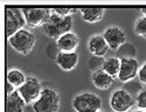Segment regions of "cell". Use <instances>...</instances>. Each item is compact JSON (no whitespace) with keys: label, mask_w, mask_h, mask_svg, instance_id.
<instances>
[{"label":"cell","mask_w":146,"mask_h":112,"mask_svg":"<svg viewBox=\"0 0 146 112\" xmlns=\"http://www.w3.org/2000/svg\"><path fill=\"white\" fill-rule=\"evenodd\" d=\"M26 76L21 70L19 69H11L7 72V82H9L11 84H13L15 88H20V86L26 82Z\"/></svg>","instance_id":"cell-18"},{"label":"cell","mask_w":146,"mask_h":112,"mask_svg":"<svg viewBox=\"0 0 146 112\" xmlns=\"http://www.w3.org/2000/svg\"><path fill=\"white\" fill-rule=\"evenodd\" d=\"M42 90L43 89L41 86V83L35 77H27L26 82L18 89V91L20 92V95L22 96V98L25 99L27 104L34 103L40 97Z\"/></svg>","instance_id":"cell-8"},{"label":"cell","mask_w":146,"mask_h":112,"mask_svg":"<svg viewBox=\"0 0 146 112\" xmlns=\"http://www.w3.org/2000/svg\"><path fill=\"white\" fill-rule=\"evenodd\" d=\"M91 82L95 88H97L98 90H108L113 84V78L103 69H101L92 72Z\"/></svg>","instance_id":"cell-15"},{"label":"cell","mask_w":146,"mask_h":112,"mask_svg":"<svg viewBox=\"0 0 146 112\" xmlns=\"http://www.w3.org/2000/svg\"><path fill=\"white\" fill-rule=\"evenodd\" d=\"M102 35L105 39L109 48H110L111 50H113V52H117L118 49L126 42L125 32L118 26L108 27Z\"/></svg>","instance_id":"cell-9"},{"label":"cell","mask_w":146,"mask_h":112,"mask_svg":"<svg viewBox=\"0 0 146 112\" xmlns=\"http://www.w3.org/2000/svg\"><path fill=\"white\" fill-rule=\"evenodd\" d=\"M136 105L139 110H145L146 111V88L141 89L136 98Z\"/></svg>","instance_id":"cell-21"},{"label":"cell","mask_w":146,"mask_h":112,"mask_svg":"<svg viewBox=\"0 0 146 112\" xmlns=\"http://www.w3.org/2000/svg\"><path fill=\"white\" fill-rule=\"evenodd\" d=\"M72 25H74V21H72L71 17H60L52 12L49 20L41 28L44 35L50 37V39L58 40L62 35L71 32Z\"/></svg>","instance_id":"cell-1"},{"label":"cell","mask_w":146,"mask_h":112,"mask_svg":"<svg viewBox=\"0 0 146 112\" xmlns=\"http://www.w3.org/2000/svg\"><path fill=\"white\" fill-rule=\"evenodd\" d=\"M14 88H15V86L13 84H11L9 82H6V93H7V96L11 95V93H13L15 91Z\"/></svg>","instance_id":"cell-23"},{"label":"cell","mask_w":146,"mask_h":112,"mask_svg":"<svg viewBox=\"0 0 146 112\" xmlns=\"http://www.w3.org/2000/svg\"><path fill=\"white\" fill-rule=\"evenodd\" d=\"M132 112H146V111H145V110H139V109H138V110H136V111H132Z\"/></svg>","instance_id":"cell-25"},{"label":"cell","mask_w":146,"mask_h":112,"mask_svg":"<svg viewBox=\"0 0 146 112\" xmlns=\"http://www.w3.org/2000/svg\"><path fill=\"white\" fill-rule=\"evenodd\" d=\"M26 105L27 103L18 90L6 98V112H25Z\"/></svg>","instance_id":"cell-14"},{"label":"cell","mask_w":146,"mask_h":112,"mask_svg":"<svg viewBox=\"0 0 146 112\" xmlns=\"http://www.w3.org/2000/svg\"><path fill=\"white\" fill-rule=\"evenodd\" d=\"M60 105V95L52 88H44L40 97L33 103V110L35 112H58Z\"/></svg>","instance_id":"cell-2"},{"label":"cell","mask_w":146,"mask_h":112,"mask_svg":"<svg viewBox=\"0 0 146 112\" xmlns=\"http://www.w3.org/2000/svg\"><path fill=\"white\" fill-rule=\"evenodd\" d=\"M103 70L109 74L115 80L118 78L120 70V58L118 57H109L103 62Z\"/></svg>","instance_id":"cell-17"},{"label":"cell","mask_w":146,"mask_h":112,"mask_svg":"<svg viewBox=\"0 0 146 112\" xmlns=\"http://www.w3.org/2000/svg\"><path fill=\"white\" fill-rule=\"evenodd\" d=\"M80 12H81L82 19L86 22L95 23L103 19L105 9L102 7H86V8H81Z\"/></svg>","instance_id":"cell-16"},{"label":"cell","mask_w":146,"mask_h":112,"mask_svg":"<svg viewBox=\"0 0 146 112\" xmlns=\"http://www.w3.org/2000/svg\"><path fill=\"white\" fill-rule=\"evenodd\" d=\"M26 25V19L22 11L14 7H6L5 11V28L6 37L9 39L19 30L23 29Z\"/></svg>","instance_id":"cell-5"},{"label":"cell","mask_w":146,"mask_h":112,"mask_svg":"<svg viewBox=\"0 0 146 112\" xmlns=\"http://www.w3.org/2000/svg\"><path fill=\"white\" fill-rule=\"evenodd\" d=\"M71 106L76 112H100L102 110V99L95 93L83 92L74 97Z\"/></svg>","instance_id":"cell-3"},{"label":"cell","mask_w":146,"mask_h":112,"mask_svg":"<svg viewBox=\"0 0 146 112\" xmlns=\"http://www.w3.org/2000/svg\"><path fill=\"white\" fill-rule=\"evenodd\" d=\"M78 63V54L76 52L64 53L60 52L56 56V64L64 71H71Z\"/></svg>","instance_id":"cell-13"},{"label":"cell","mask_w":146,"mask_h":112,"mask_svg":"<svg viewBox=\"0 0 146 112\" xmlns=\"http://www.w3.org/2000/svg\"><path fill=\"white\" fill-rule=\"evenodd\" d=\"M56 44L57 48L60 49V52H64V53L76 52V49L80 44V39L75 33L69 32L62 35L58 40H56Z\"/></svg>","instance_id":"cell-12"},{"label":"cell","mask_w":146,"mask_h":112,"mask_svg":"<svg viewBox=\"0 0 146 112\" xmlns=\"http://www.w3.org/2000/svg\"><path fill=\"white\" fill-rule=\"evenodd\" d=\"M135 99L125 89H118L110 97V106L113 112H129L135 105Z\"/></svg>","instance_id":"cell-7"},{"label":"cell","mask_w":146,"mask_h":112,"mask_svg":"<svg viewBox=\"0 0 146 112\" xmlns=\"http://www.w3.org/2000/svg\"><path fill=\"white\" fill-rule=\"evenodd\" d=\"M23 15L26 19V23L29 27L38 28L42 27L43 25L49 20L52 15V9L47 8H29V7H23L21 8Z\"/></svg>","instance_id":"cell-6"},{"label":"cell","mask_w":146,"mask_h":112,"mask_svg":"<svg viewBox=\"0 0 146 112\" xmlns=\"http://www.w3.org/2000/svg\"><path fill=\"white\" fill-rule=\"evenodd\" d=\"M87 47H88V50L90 52V54H92L94 56H97V57L105 56L108 54V52L110 50L105 39L101 34L91 35L88 40Z\"/></svg>","instance_id":"cell-11"},{"label":"cell","mask_w":146,"mask_h":112,"mask_svg":"<svg viewBox=\"0 0 146 112\" xmlns=\"http://www.w3.org/2000/svg\"><path fill=\"white\" fill-rule=\"evenodd\" d=\"M138 77H139V81H140L143 84H146V62L139 68Z\"/></svg>","instance_id":"cell-22"},{"label":"cell","mask_w":146,"mask_h":112,"mask_svg":"<svg viewBox=\"0 0 146 112\" xmlns=\"http://www.w3.org/2000/svg\"><path fill=\"white\" fill-rule=\"evenodd\" d=\"M139 63L133 57H123L120 60V70L118 75V80L121 83L130 82L138 76Z\"/></svg>","instance_id":"cell-10"},{"label":"cell","mask_w":146,"mask_h":112,"mask_svg":"<svg viewBox=\"0 0 146 112\" xmlns=\"http://www.w3.org/2000/svg\"><path fill=\"white\" fill-rule=\"evenodd\" d=\"M8 42L11 47L19 54L28 55L33 50L36 39H35V35L32 32L27 29H21L12 37H9Z\"/></svg>","instance_id":"cell-4"},{"label":"cell","mask_w":146,"mask_h":112,"mask_svg":"<svg viewBox=\"0 0 146 112\" xmlns=\"http://www.w3.org/2000/svg\"><path fill=\"white\" fill-rule=\"evenodd\" d=\"M100 112H106V111H102V110H101V111H100Z\"/></svg>","instance_id":"cell-26"},{"label":"cell","mask_w":146,"mask_h":112,"mask_svg":"<svg viewBox=\"0 0 146 112\" xmlns=\"http://www.w3.org/2000/svg\"><path fill=\"white\" fill-rule=\"evenodd\" d=\"M77 8L75 7H68V6H60L52 9L53 13L60 15V17H71L74 13H76Z\"/></svg>","instance_id":"cell-20"},{"label":"cell","mask_w":146,"mask_h":112,"mask_svg":"<svg viewBox=\"0 0 146 112\" xmlns=\"http://www.w3.org/2000/svg\"><path fill=\"white\" fill-rule=\"evenodd\" d=\"M135 33L138 36L146 39V17L143 15L139 19H137L135 23Z\"/></svg>","instance_id":"cell-19"},{"label":"cell","mask_w":146,"mask_h":112,"mask_svg":"<svg viewBox=\"0 0 146 112\" xmlns=\"http://www.w3.org/2000/svg\"><path fill=\"white\" fill-rule=\"evenodd\" d=\"M140 12L143 13V15H144V17H146V7H143V8L140 9Z\"/></svg>","instance_id":"cell-24"}]
</instances>
